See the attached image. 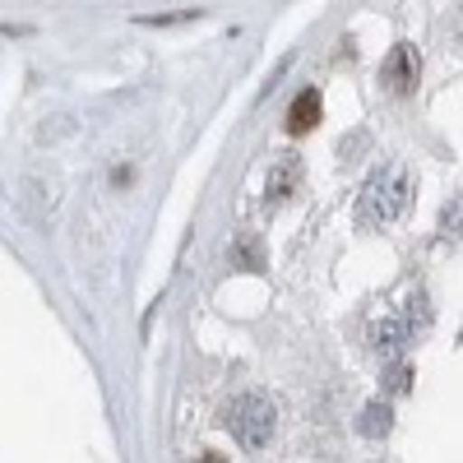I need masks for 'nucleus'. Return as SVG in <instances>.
I'll return each instance as SVG.
<instances>
[{
    "label": "nucleus",
    "instance_id": "f257e3e1",
    "mask_svg": "<svg viewBox=\"0 0 463 463\" xmlns=\"http://www.w3.org/2000/svg\"><path fill=\"white\" fill-rule=\"evenodd\" d=\"M408 209V176L399 167H380L366 185H362V200H357V222L362 227H384L394 222Z\"/></svg>",
    "mask_w": 463,
    "mask_h": 463
},
{
    "label": "nucleus",
    "instance_id": "f03ea898",
    "mask_svg": "<svg viewBox=\"0 0 463 463\" xmlns=\"http://www.w3.org/2000/svg\"><path fill=\"white\" fill-rule=\"evenodd\" d=\"M222 427L237 436L241 449H264L269 440H274L279 412H274V403L260 399V394H241V399H232L222 408Z\"/></svg>",
    "mask_w": 463,
    "mask_h": 463
},
{
    "label": "nucleus",
    "instance_id": "7ed1b4c3",
    "mask_svg": "<svg viewBox=\"0 0 463 463\" xmlns=\"http://www.w3.org/2000/svg\"><path fill=\"white\" fill-rule=\"evenodd\" d=\"M417 80H421V61H417V52L408 43H399L390 56H384V65H380V84L390 89L394 98H408L417 89Z\"/></svg>",
    "mask_w": 463,
    "mask_h": 463
},
{
    "label": "nucleus",
    "instance_id": "20e7f679",
    "mask_svg": "<svg viewBox=\"0 0 463 463\" xmlns=\"http://www.w3.org/2000/svg\"><path fill=\"white\" fill-rule=\"evenodd\" d=\"M320 111H325L320 93L316 89H301L292 98V107H288V135H311L320 126Z\"/></svg>",
    "mask_w": 463,
    "mask_h": 463
},
{
    "label": "nucleus",
    "instance_id": "39448f33",
    "mask_svg": "<svg viewBox=\"0 0 463 463\" xmlns=\"http://www.w3.org/2000/svg\"><path fill=\"white\" fill-rule=\"evenodd\" d=\"M408 338H412L408 320H384V325H375V329H371V347H375L380 357H399Z\"/></svg>",
    "mask_w": 463,
    "mask_h": 463
},
{
    "label": "nucleus",
    "instance_id": "423d86ee",
    "mask_svg": "<svg viewBox=\"0 0 463 463\" xmlns=\"http://www.w3.org/2000/svg\"><path fill=\"white\" fill-rule=\"evenodd\" d=\"M297 181H301V167H297V158H283L279 163V172L274 176H269V204H283L288 195H292V190H297Z\"/></svg>",
    "mask_w": 463,
    "mask_h": 463
},
{
    "label": "nucleus",
    "instance_id": "0eeeda50",
    "mask_svg": "<svg viewBox=\"0 0 463 463\" xmlns=\"http://www.w3.org/2000/svg\"><path fill=\"white\" fill-rule=\"evenodd\" d=\"M384 431H390V408H384V403H371L366 412H362V436H384Z\"/></svg>",
    "mask_w": 463,
    "mask_h": 463
},
{
    "label": "nucleus",
    "instance_id": "6e6552de",
    "mask_svg": "<svg viewBox=\"0 0 463 463\" xmlns=\"http://www.w3.org/2000/svg\"><path fill=\"white\" fill-rule=\"evenodd\" d=\"M185 19H200V10H185V14H153V19H139V24L158 28V24H185Z\"/></svg>",
    "mask_w": 463,
    "mask_h": 463
},
{
    "label": "nucleus",
    "instance_id": "1a4fd4ad",
    "mask_svg": "<svg viewBox=\"0 0 463 463\" xmlns=\"http://www.w3.org/2000/svg\"><path fill=\"white\" fill-rule=\"evenodd\" d=\"M408 380H412L408 366H390V394H403V390H408Z\"/></svg>",
    "mask_w": 463,
    "mask_h": 463
},
{
    "label": "nucleus",
    "instance_id": "9d476101",
    "mask_svg": "<svg viewBox=\"0 0 463 463\" xmlns=\"http://www.w3.org/2000/svg\"><path fill=\"white\" fill-rule=\"evenodd\" d=\"M237 255H241V264H246V269H264V264H260V250H255V241H250V237L241 241V250H237Z\"/></svg>",
    "mask_w": 463,
    "mask_h": 463
}]
</instances>
